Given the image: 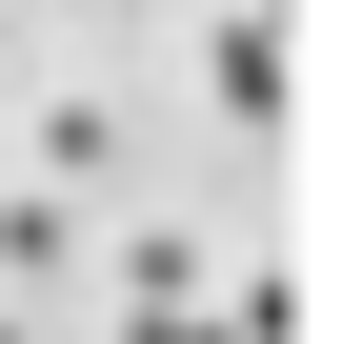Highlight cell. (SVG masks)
<instances>
[{
	"instance_id": "obj_5",
	"label": "cell",
	"mask_w": 363,
	"mask_h": 344,
	"mask_svg": "<svg viewBox=\"0 0 363 344\" xmlns=\"http://www.w3.org/2000/svg\"><path fill=\"white\" fill-rule=\"evenodd\" d=\"M121 344H222V304H121Z\"/></svg>"
},
{
	"instance_id": "obj_6",
	"label": "cell",
	"mask_w": 363,
	"mask_h": 344,
	"mask_svg": "<svg viewBox=\"0 0 363 344\" xmlns=\"http://www.w3.org/2000/svg\"><path fill=\"white\" fill-rule=\"evenodd\" d=\"M0 344H40V324H21V304H0Z\"/></svg>"
},
{
	"instance_id": "obj_2",
	"label": "cell",
	"mask_w": 363,
	"mask_h": 344,
	"mask_svg": "<svg viewBox=\"0 0 363 344\" xmlns=\"http://www.w3.org/2000/svg\"><path fill=\"white\" fill-rule=\"evenodd\" d=\"M61 264H81V203L61 183H0V304H40Z\"/></svg>"
},
{
	"instance_id": "obj_1",
	"label": "cell",
	"mask_w": 363,
	"mask_h": 344,
	"mask_svg": "<svg viewBox=\"0 0 363 344\" xmlns=\"http://www.w3.org/2000/svg\"><path fill=\"white\" fill-rule=\"evenodd\" d=\"M202 81H222L242 122H283V102H303V41H283V0H222V21H202Z\"/></svg>"
},
{
	"instance_id": "obj_7",
	"label": "cell",
	"mask_w": 363,
	"mask_h": 344,
	"mask_svg": "<svg viewBox=\"0 0 363 344\" xmlns=\"http://www.w3.org/2000/svg\"><path fill=\"white\" fill-rule=\"evenodd\" d=\"M0 41H21V0H0Z\"/></svg>"
},
{
	"instance_id": "obj_3",
	"label": "cell",
	"mask_w": 363,
	"mask_h": 344,
	"mask_svg": "<svg viewBox=\"0 0 363 344\" xmlns=\"http://www.w3.org/2000/svg\"><path fill=\"white\" fill-rule=\"evenodd\" d=\"M121 304H222V264H202V223H142V243H121Z\"/></svg>"
},
{
	"instance_id": "obj_4",
	"label": "cell",
	"mask_w": 363,
	"mask_h": 344,
	"mask_svg": "<svg viewBox=\"0 0 363 344\" xmlns=\"http://www.w3.org/2000/svg\"><path fill=\"white\" fill-rule=\"evenodd\" d=\"M21 162H40V183L81 203V183H101V162H121V122H101V102H40V142H21Z\"/></svg>"
}]
</instances>
